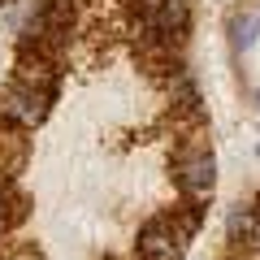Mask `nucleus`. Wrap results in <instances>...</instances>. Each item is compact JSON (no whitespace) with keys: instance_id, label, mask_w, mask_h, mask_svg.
I'll list each match as a JSON object with an SVG mask.
<instances>
[{"instance_id":"obj_6","label":"nucleus","mask_w":260,"mask_h":260,"mask_svg":"<svg viewBox=\"0 0 260 260\" xmlns=\"http://www.w3.org/2000/svg\"><path fill=\"white\" fill-rule=\"evenodd\" d=\"M260 35V18L256 13H230V48L234 52H251Z\"/></svg>"},{"instance_id":"obj_1","label":"nucleus","mask_w":260,"mask_h":260,"mask_svg":"<svg viewBox=\"0 0 260 260\" xmlns=\"http://www.w3.org/2000/svg\"><path fill=\"white\" fill-rule=\"evenodd\" d=\"M200 225H204V208L186 204V200L169 213H156L135 239V260H182L186 243L200 234Z\"/></svg>"},{"instance_id":"obj_4","label":"nucleus","mask_w":260,"mask_h":260,"mask_svg":"<svg viewBox=\"0 0 260 260\" xmlns=\"http://www.w3.org/2000/svg\"><path fill=\"white\" fill-rule=\"evenodd\" d=\"M26 156H30L26 130L0 126V186H5V182H18V174L26 169Z\"/></svg>"},{"instance_id":"obj_9","label":"nucleus","mask_w":260,"mask_h":260,"mask_svg":"<svg viewBox=\"0 0 260 260\" xmlns=\"http://www.w3.org/2000/svg\"><path fill=\"white\" fill-rule=\"evenodd\" d=\"M256 100H260V95H256Z\"/></svg>"},{"instance_id":"obj_3","label":"nucleus","mask_w":260,"mask_h":260,"mask_svg":"<svg viewBox=\"0 0 260 260\" xmlns=\"http://www.w3.org/2000/svg\"><path fill=\"white\" fill-rule=\"evenodd\" d=\"M52 104H56V91L9 78V87L0 91V126H13V130H26V135H30L35 126L48 121Z\"/></svg>"},{"instance_id":"obj_5","label":"nucleus","mask_w":260,"mask_h":260,"mask_svg":"<svg viewBox=\"0 0 260 260\" xmlns=\"http://www.w3.org/2000/svg\"><path fill=\"white\" fill-rule=\"evenodd\" d=\"M225 243L234 251L260 243V204H234L230 217H225Z\"/></svg>"},{"instance_id":"obj_8","label":"nucleus","mask_w":260,"mask_h":260,"mask_svg":"<svg viewBox=\"0 0 260 260\" xmlns=\"http://www.w3.org/2000/svg\"><path fill=\"white\" fill-rule=\"evenodd\" d=\"M5 230H9V221H5V208H0V234H5Z\"/></svg>"},{"instance_id":"obj_2","label":"nucleus","mask_w":260,"mask_h":260,"mask_svg":"<svg viewBox=\"0 0 260 260\" xmlns=\"http://www.w3.org/2000/svg\"><path fill=\"white\" fill-rule=\"evenodd\" d=\"M174 182L182 191L186 204H200L204 208L217 191V156H213V143H208L204 126L186 130L178 139V152H174Z\"/></svg>"},{"instance_id":"obj_7","label":"nucleus","mask_w":260,"mask_h":260,"mask_svg":"<svg viewBox=\"0 0 260 260\" xmlns=\"http://www.w3.org/2000/svg\"><path fill=\"white\" fill-rule=\"evenodd\" d=\"M0 260H39V251H18V256H0Z\"/></svg>"}]
</instances>
